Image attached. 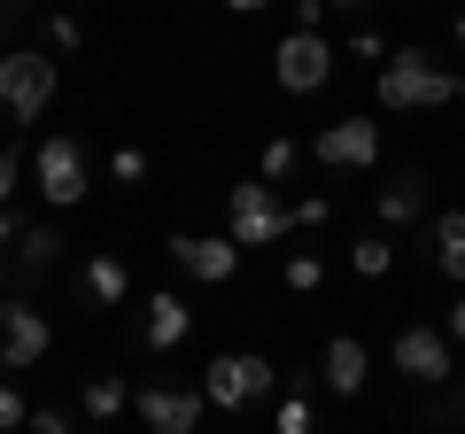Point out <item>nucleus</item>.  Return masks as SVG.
<instances>
[{
	"mask_svg": "<svg viewBox=\"0 0 465 434\" xmlns=\"http://www.w3.org/2000/svg\"><path fill=\"white\" fill-rule=\"evenodd\" d=\"M450 101H465V78L442 70L434 54L403 47L381 63V109H450Z\"/></svg>",
	"mask_w": 465,
	"mask_h": 434,
	"instance_id": "obj_1",
	"label": "nucleus"
},
{
	"mask_svg": "<svg viewBox=\"0 0 465 434\" xmlns=\"http://www.w3.org/2000/svg\"><path fill=\"white\" fill-rule=\"evenodd\" d=\"M272 388H280V372L264 365L256 350H241V357H210V372H202V403H217V411H249V403H264Z\"/></svg>",
	"mask_w": 465,
	"mask_h": 434,
	"instance_id": "obj_2",
	"label": "nucleus"
},
{
	"mask_svg": "<svg viewBox=\"0 0 465 434\" xmlns=\"http://www.w3.org/2000/svg\"><path fill=\"white\" fill-rule=\"evenodd\" d=\"M225 210H232V249H264V241H287V233H295V210H287L264 179H241V186L225 194Z\"/></svg>",
	"mask_w": 465,
	"mask_h": 434,
	"instance_id": "obj_3",
	"label": "nucleus"
},
{
	"mask_svg": "<svg viewBox=\"0 0 465 434\" xmlns=\"http://www.w3.org/2000/svg\"><path fill=\"white\" fill-rule=\"evenodd\" d=\"M54 101V63L47 54H0V117L8 124H39Z\"/></svg>",
	"mask_w": 465,
	"mask_h": 434,
	"instance_id": "obj_4",
	"label": "nucleus"
},
{
	"mask_svg": "<svg viewBox=\"0 0 465 434\" xmlns=\"http://www.w3.org/2000/svg\"><path fill=\"white\" fill-rule=\"evenodd\" d=\"M272 78H280L287 94H318V85L333 78V47L318 32H287L280 47H272Z\"/></svg>",
	"mask_w": 465,
	"mask_h": 434,
	"instance_id": "obj_5",
	"label": "nucleus"
},
{
	"mask_svg": "<svg viewBox=\"0 0 465 434\" xmlns=\"http://www.w3.org/2000/svg\"><path fill=\"white\" fill-rule=\"evenodd\" d=\"M32 179H39V194L54 202V210H70V202H85V148L70 133H54L47 148L32 155Z\"/></svg>",
	"mask_w": 465,
	"mask_h": 434,
	"instance_id": "obj_6",
	"label": "nucleus"
},
{
	"mask_svg": "<svg viewBox=\"0 0 465 434\" xmlns=\"http://www.w3.org/2000/svg\"><path fill=\"white\" fill-rule=\"evenodd\" d=\"M311 155L326 171H372L381 163V124L372 117H341V124H326V133L311 140Z\"/></svg>",
	"mask_w": 465,
	"mask_h": 434,
	"instance_id": "obj_7",
	"label": "nucleus"
},
{
	"mask_svg": "<svg viewBox=\"0 0 465 434\" xmlns=\"http://www.w3.org/2000/svg\"><path fill=\"white\" fill-rule=\"evenodd\" d=\"M47 341H54V326H47V311H39V302H0V365H8V372L39 365V357H47Z\"/></svg>",
	"mask_w": 465,
	"mask_h": 434,
	"instance_id": "obj_8",
	"label": "nucleus"
},
{
	"mask_svg": "<svg viewBox=\"0 0 465 434\" xmlns=\"http://www.w3.org/2000/svg\"><path fill=\"white\" fill-rule=\"evenodd\" d=\"M171 264H179L186 280H202V287H225L232 271H241V249L217 241V233H171Z\"/></svg>",
	"mask_w": 465,
	"mask_h": 434,
	"instance_id": "obj_9",
	"label": "nucleus"
},
{
	"mask_svg": "<svg viewBox=\"0 0 465 434\" xmlns=\"http://www.w3.org/2000/svg\"><path fill=\"white\" fill-rule=\"evenodd\" d=\"M396 372H411L419 388H442L450 372H458L450 365V334L442 326H403L396 334Z\"/></svg>",
	"mask_w": 465,
	"mask_h": 434,
	"instance_id": "obj_10",
	"label": "nucleus"
},
{
	"mask_svg": "<svg viewBox=\"0 0 465 434\" xmlns=\"http://www.w3.org/2000/svg\"><path fill=\"white\" fill-rule=\"evenodd\" d=\"M133 411L148 419V434H202V388H140Z\"/></svg>",
	"mask_w": 465,
	"mask_h": 434,
	"instance_id": "obj_11",
	"label": "nucleus"
},
{
	"mask_svg": "<svg viewBox=\"0 0 465 434\" xmlns=\"http://www.w3.org/2000/svg\"><path fill=\"white\" fill-rule=\"evenodd\" d=\"M365 372H372V357H365V341H357V334H333V341H326L318 380H326L333 396H357V388H365Z\"/></svg>",
	"mask_w": 465,
	"mask_h": 434,
	"instance_id": "obj_12",
	"label": "nucleus"
},
{
	"mask_svg": "<svg viewBox=\"0 0 465 434\" xmlns=\"http://www.w3.org/2000/svg\"><path fill=\"white\" fill-rule=\"evenodd\" d=\"M381 217L388 225H419V217H427V171H396V179L381 186Z\"/></svg>",
	"mask_w": 465,
	"mask_h": 434,
	"instance_id": "obj_13",
	"label": "nucleus"
},
{
	"mask_svg": "<svg viewBox=\"0 0 465 434\" xmlns=\"http://www.w3.org/2000/svg\"><path fill=\"white\" fill-rule=\"evenodd\" d=\"M186 326H194V311H186L179 295H155V302H148V326H140V341H148V350H179Z\"/></svg>",
	"mask_w": 465,
	"mask_h": 434,
	"instance_id": "obj_14",
	"label": "nucleus"
},
{
	"mask_svg": "<svg viewBox=\"0 0 465 434\" xmlns=\"http://www.w3.org/2000/svg\"><path fill=\"white\" fill-rule=\"evenodd\" d=\"M434 264H442V280H465V210L434 217Z\"/></svg>",
	"mask_w": 465,
	"mask_h": 434,
	"instance_id": "obj_15",
	"label": "nucleus"
},
{
	"mask_svg": "<svg viewBox=\"0 0 465 434\" xmlns=\"http://www.w3.org/2000/svg\"><path fill=\"white\" fill-rule=\"evenodd\" d=\"M85 295H94V302H109V311H116V302L133 295V271L116 264V256H94V264H85Z\"/></svg>",
	"mask_w": 465,
	"mask_h": 434,
	"instance_id": "obj_16",
	"label": "nucleus"
},
{
	"mask_svg": "<svg viewBox=\"0 0 465 434\" xmlns=\"http://www.w3.org/2000/svg\"><path fill=\"white\" fill-rule=\"evenodd\" d=\"M54 256H63V233H54V225H24L16 271H54Z\"/></svg>",
	"mask_w": 465,
	"mask_h": 434,
	"instance_id": "obj_17",
	"label": "nucleus"
},
{
	"mask_svg": "<svg viewBox=\"0 0 465 434\" xmlns=\"http://www.w3.org/2000/svg\"><path fill=\"white\" fill-rule=\"evenodd\" d=\"M124 403H133V396H124V380H116V372H109V380H85V419H116Z\"/></svg>",
	"mask_w": 465,
	"mask_h": 434,
	"instance_id": "obj_18",
	"label": "nucleus"
},
{
	"mask_svg": "<svg viewBox=\"0 0 465 434\" xmlns=\"http://www.w3.org/2000/svg\"><path fill=\"white\" fill-rule=\"evenodd\" d=\"M349 264L365 271V280H381V271H388V264H396V249H388V241H381V233H365V241H357V249H349Z\"/></svg>",
	"mask_w": 465,
	"mask_h": 434,
	"instance_id": "obj_19",
	"label": "nucleus"
},
{
	"mask_svg": "<svg viewBox=\"0 0 465 434\" xmlns=\"http://www.w3.org/2000/svg\"><path fill=\"white\" fill-rule=\"evenodd\" d=\"M295 163H302V148H295V140H272V148H264V171H256V179H264V186H280Z\"/></svg>",
	"mask_w": 465,
	"mask_h": 434,
	"instance_id": "obj_20",
	"label": "nucleus"
},
{
	"mask_svg": "<svg viewBox=\"0 0 465 434\" xmlns=\"http://www.w3.org/2000/svg\"><path fill=\"white\" fill-rule=\"evenodd\" d=\"M272 434H311V396H287L280 419H272Z\"/></svg>",
	"mask_w": 465,
	"mask_h": 434,
	"instance_id": "obj_21",
	"label": "nucleus"
},
{
	"mask_svg": "<svg viewBox=\"0 0 465 434\" xmlns=\"http://www.w3.org/2000/svg\"><path fill=\"white\" fill-rule=\"evenodd\" d=\"M427 427H434V434H458V427H465V411H458L450 396H427Z\"/></svg>",
	"mask_w": 465,
	"mask_h": 434,
	"instance_id": "obj_22",
	"label": "nucleus"
},
{
	"mask_svg": "<svg viewBox=\"0 0 465 434\" xmlns=\"http://www.w3.org/2000/svg\"><path fill=\"white\" fill-rule=\"evenodd\" d=\"M318 280H326V264H318V256H295V264H287V287H295V295H311Z\"/></svg>",
	"mask_w": 465,
	"mask_h": 434,
	"instance_id": "obj_23",
	"label": "nucleus"
},
{
	"mask_svg": "<svg viewBox=\"0 0 465 434\" xmlns=\"http://www.w3.org/2000/svg\"><path fill=\"white\" fill-rule=\"evenodd\" d=\"M16 427H32V411H24L16 388H0V434H16Z\"/></svg>",
	"mask_w": 465,
	"mask_h": 434,
	"instance_id": "obj_24",
	"label": "nucleus"
},
{
	"mask_svg": "<svg viewBox=\"0 0 465 434\" xmlns=\"http://www.w3.org/2000/svg\"><path fill=\"white\" fill-rule=\"evenodd\" d=\"M109 171L133 186V179H148V155H140V148H116V155H109Z\"/></svg>",
	"mask_w": 465,
	"mask_h": 434,
	"instance_id": "obj_25",
	"label": "nucleus"
},
{
	"mask_svg": "<svg viewBox=\"0 0 465 434\" xmlns=\"http://www.w3.org/2000/svg\"><path fill=\"white\" fill-rule=\"evenodd\" d=\"M16 179H24V155L0 148V210H8V194H16Z\"/></svg>",
	"mask_w": 465,
	"mask_h": 434,
	"instance_id": "obj_26",
	"label": "nucleus"
},
{
	"mask_svg": "<svg viewBox=\"0 0 465 434\" xmlns=\"http://www.w3.org/2000/svg\"><path fill=\"white\" fill-rule=\"evenodd\" d=\"M47 39H54V47H63V54H70V47H78L85 32H78V16H47Z\"/></svg>",
	"mask_w": 465,
	"mask_h": 434,
	"instance_id": "obj_27",
	"label": "nucleus"
},
{
	"mask_svg": "<svg viewBox=\"0 0 465 434\" xmlns=\"http://www.w3.org/2000/svg\"><path fill=\"white\" fill-rule=\"evenodd\" d=\"M357 63H388V39L381 32H357Z\"/></svg>",
	"mask_w": 465,
	"mask_h": 434,
	"instance_id": "obj_28",
	"label": "nucleus"
},
{
	"mask_svg": "<svg viewBox=\"0 0 465 434\" xmlns=\"http://www.w3.org/2000/svg\"><path fill=\"white\" fill-rule=\"evenodd\" d=\"M32 434H70V411H32Z\"/></svg>",
	"mask_w": 465,
	"mask_h": 434,
	"instance_id": "obj_29",
	"label": "nucleus"
},
{
	"mask_svg": "<svg viewBox=\"0 0 465 434\" xmlns=\"http://www.w3.org/2000/svg\"><path fill=\"white\" fill-rule=\"evenodd\" d=\"M442 334H450V341H465V295L450 302V318H442Z\"/></svg>",
	"mask_w": 465,
	"mask_h": 434,
	"instance_id": "obj_30",
	"label": "nucleus"
},
{
	"mask_svg": "<svg viewBox=\"0 0 465 434\" xmlns=\"http://www.w3.org/2000/svg\"><path fill=\"white\" fill-rule=\"evenodd\" d=\"M8 241H24V217L16 210H0V249H8Z\"/></svg>",
	"mask_w": 465,
	"mask_h": 434,
	"instance_id": "obj_31",
	"label": "nucleus"
},
{
	"mask_svg": "<svg viewBox=\"0 0 465 434\" xmlns=\"http://www.w3.org/2000/svg\"><path fill=\"white\" fill-rule=\"evenodd\" d=\"M225 8L232 16H256V8H272V0H225Z\"/></svg>",
	"mask_w": 465,
	"mask_h": 434,
	"instance_id": "obj_32",
	"label": "nucleus"
},
{
	"mask_svg": "<svg viewBox=\"0 0 465 434\" xmlns=\"http://www.w3.org/2000/svg\"><path fill=\"white\" fill-rule=\"evenodd\" d=\"M326 8H349V16H357V8H365V0H326Z\"/></svg>",
	"mask_w": 465,
	"mask_h": 434,
	"instance_id": "obj_33",
	"label": "nucleus"
},
{
	"mask_svg": "<svg viewBox=\"0 0 465 434\" xmlns=\"http://www.w3.org/2000/svg\"><path fill=\"white\" fill-rule=\"evenodd\" d=\"M0 295H8V264H0Z\"/></svg>",
	"mask_w": 465,
	"mask_h": 434,
	"instance_id": "obj_34",
	"label": "nucleus"
},
{
	"mask_svg": "<svg viewBox=\"0 0 465 434\" xmlns=\"http://www.w3.org/2000/svg\"><path fill=\"white\" fill-rule=\"evenodd\" d=\"M458 47H465V16H458Z\"/></svg>",
	"mask_w": 465,
	"mask_h": 434,
	"instance_id": "obj_35",
	"label": "nucleus"
},
{
	"mask_svg": "<svg viewBox=\"0 0 465 434\" xmlns=\"http://www.w3.org/2000/svg\"><path fill=\"white\" fill-rule=\"evenodd\" d=\"M0 8H24V0H0Z\"/></svg>",
	"mask_w": 465,
	"mask_h": 434,
	"instance_id": "obj_36",
	"label": "nucleus"
},
{
	"mask_svg": "<svg viewBox=\"0 0 465 434\" xmlns=\"http://www.w3.org/2000/svg\"><path fill=\"white\" fill-rule=\"evenodd\" d=\"M458 411H465V388H458Z\"/></svg>",
	"mask_w": 465,
	"mask_h": 434,
	"instance_id": "obj_37",
	"label": "nucleus"
}]
</instances>
